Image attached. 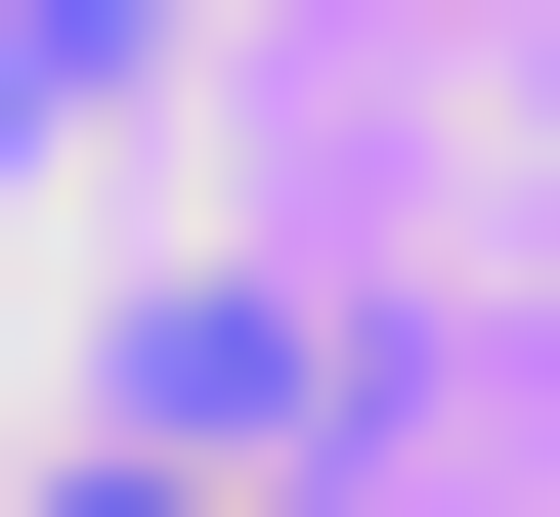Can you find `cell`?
I'll return each instance as SVG.
<instances>
[{"instance_id":"1","label":"cell","mask_w":560,"mask_h":517,"mask_svg":"<svg viewBox=\"0 0 560 517\" xmlns=\"http://www.w3.org/2000/svg\"><path fill=\"white\" fill-rule=\"evenodd\" d=\"M44 517H173V432H130V474H44Z\"/></svg>"}]
</instances>
